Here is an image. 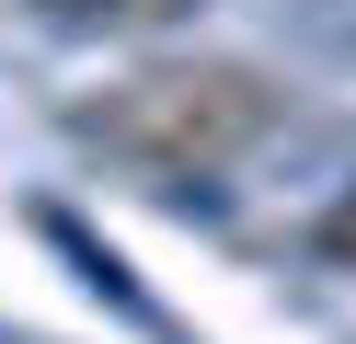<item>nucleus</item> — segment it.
<instances>
[{
  "instance_id": "f257e3e1",
  "label": "nucleus",
  "mask_w": 356,
  "mask_h": 344,
  "mask_svg": "<svg viewBox=\"0 0 356 344\" xmlns=\"http://www.w3.org/2000/svg\"><path fill=\"white\" fill-rule=\"evenodd\" d=\"M287 126V92L264 81L253 58H138L115 69L104 92L70 104V138L149 183H195V172H230L253 161L264 138Z\"/></svg>"
},
{
  "instance_id": "f03ea898",
  "label": "nucleus",
  "mask_w": 356,
  "mask_h": 344,
  "mask_svg": "<svg viewBox=\"0 0 356 344\" xmlns=\"http://www.w3.org/2000/svg\"><path fill=\"white\" fill-rule=\"evenodd\" d=\"M184 12L195 0H35V23H58V35H161Z\"/></svg>"
},
{
  "instance_id": "7ed1b4c3",
  "label": "nucleus",
  "mask_w": 356,
  "mask_h": 344,
  "mask_svg": "<svg viewBox=\"0 0 356 344\" xmlns=\"http://www.w3.org/2000/svg\"><path fill=\"white\" fill-rule=\"evenodd\" d=\"M310 264H333V275H356V183H333V206L310 218Z\"/></svg>"
}]
</instances>
